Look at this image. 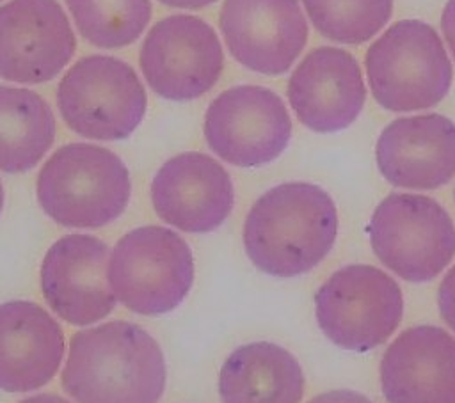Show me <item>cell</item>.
<instances>
[{
	"label": "cell",
	"mask_w": 455,
	"mask_h": 403,
	"mask_svg": "<svg viewBox=\"0 0 455 403\" xmlns=\"http://www.w3.org/2000/svg\"><path fill=\"white\" fill-rule=\"evenodd\" d=\"M315 314L331 343L368 352L387 341L400 325L403 296L396 281L380 268L348 265L318 288Z\"/></svg>",
	"instance_id": "ba28073f"
},
{
	"label": "cell",
	"mask_w": 455,
	"mask_h": 403,
	"mask_svg": "<svg viewBox=\"0 0 455 403\" xmlns=\"http://www.w3.org/2000/svg\"><path fill=\"white\" fill-rule=\"evenodd\" d=\"M375 160L395 186L439 188L455 176V122L441 114L395 119L377 140Z\"/></svg>",
	"instance_id": "2e32d148"
},
{
	"label": "cell",
	"mask_w": 455,
	"mask_h": 403,
	"mask_svg": "<svg viewBox=\"0 0 455 403\" xmlns=\"http://www.w3.org/2000/svg\"><path fill=\"white\" fill-rule=\"evenodd\" d=\"M338 211L332 197L313 183H281L267 190L243 222L251 263L272 277L313 270L334 247Z\"/></svg>",
	"instance_id": "7a4b0ae2"
},
{
	"label": "cell",
	"mask_w": 455,
	"mask_h": 403,
	"mask_svg": "<svg viewBox=\"0 0 455 403\" xmlns=\"http://www.w3.org/2000/svg\"><path fill=\"white\" fill-rule=\"evenodd\" d=\"M107 281L126 309L155 316L176 309L194 282V256L172 229L142 225L126 233L110 252Z\"/></svg>",
	"instance_id": "5b68a950"
},
{
	"label": "cell",
	"mask_w": 455,
	"mask_h": 403,
	"mask_svg": "<svg viewBox=\"0 0 455 403\" xmlns=\"http://www.w3.org/2000/svg\"><path fill=\"white\" fill-rule=\"evenodd\" d=\"M210 149L236 167L274 162L290 144L291 119L283 99L261 85H236L220 92L204 114Z\"/></svg>",
	"instance_id": "30bf717a"
},
{
	"label": "cell",
	"mask_w": 455,
	"mask_h": 403,
	"mask_svg": "<svg viewBox=\"0 0 455 403\" xmlns=\"http://www.w3.org/2000/svg\"><path fill=\"white\" fill-rule=\"evenodd\" d=\"M43 211L64 227L98 229L123 215L132 181L124 162L110 149L73 142L59 147L37 174Z\"/></svg>",
	"instance_id": "3957f363"
},
{
	"label": "cell",
	"mask_w": 455,
	"mask_h": 403,
	"mask_svg": "<svg viewBox=\"0 0 455 403\" xmlns=\"http://www.w3.org/2000/svg\"><path fill=\"white\" fill-rule=\"evenodd\" d=\"M60 117L92 140L128 138L144 119L148 98L135 69L112 55L76 60L57 87Z\"/></svg>",
	"instance_id": "8992f818"
},
{
	"label": "cell",
	"mask_w": 455,
	"mask_h": 403,
	"mask_svg": "<svg viewBox=\"0 0 455 403\" xmlns=\"http://www.w3.org/2000/svg\"><path fill=\"white\" fill-rule=\"evenodd\" d=\"M437 305L441 318L455 332V265L448 270L439 284Z\"/></svg>",
	"instance_id": "603a6c76"
},
{
	"label": "cell",
	"mask_w": 455,
	"mask_h": 403,
	"mask_svg": "<svg viewBox=\"0 0 455 403\" xmlns=\"http://www.w3.org/2000/svg\"><path fill=\"white\" fill-rule=\"evenodd\" d=\"M75 50V34L57 0H11L0 5V78L14 83L50 82Z\"/></svg>",
	"instance_id": "8fae6325"
},
{
	"label": "cell",
	"mask_w": 455,
	"mask_h": 403,
	"mask_svg": "<svg viewBox=\"0 0 455 403\" xmlns=\"http://www.w3.org/2000/svg\"><path fill=\"white\" fill-rule=\"evenodd\" d=\"M219 23L233 59L270 76L291 67L309 36L299 0H224Z\"/></svg>",
	"instance_id": "7c38bea8"
},
{
	"label": "cell",
	"mask_w": 455,
	"mask_h": 403,
	"mask_svg": "<svg viewBox=\"0 0 455 403\" xmlns=\"http://www.w3.org/2000/svg\"><path fill=\"white\" fill-rule=\"evenodd\" d=\"M55 138V117L37 92L0 85V170L34 169Z\"/></svg>",
	"instance_id": "ffe728a7"
},
{
	"label": "cell",
	"mask_w": 455,
	"mask_h": 403,
	"mask_svg": "<svg viewBox=\"0 0 455 403\" xmlns=\"http://www.w3.org/2000/svg\"><path fill=\"white\" fill-rule=\"evenodd\" d=\"M304 385L297 359L267 341L235 348L219 373L222 403H300Z\"/></svg>",
	"instance_id": "d6986e66"
},
{
	"label": "cell",
	"mask_w": 455,
	"mask_h": 403,
	"mask_svg": "<svg viewBox=\"0 0 455 403\" xmlns=\"http://www.w3.org/2000/svg\"><path fill=\"white\" fill-rule=\"evenodd\" d=\"M307 403H371V401L361 392L348 391V389H336V391L322 392Z\"/></svg>",
	"instance_id": "cb8c5ba5"
},
{
	"label": "cell",
	"mask_w": 455,
	"mask_h": 403,
	"mask_svg": "<svg viewBox=\"0 0 455 403\" xmlns=\"http://www.w3.org/2000/svg\"><path fill=\"white\" fill-rule=\"evenodd\" d=\"M139 64L158 96L190 101L217 83L224 51L210 23L190 14H172L151 27L142 41Z\"/></svg>",
	"instance_id": "9c48e42d"
},
{
	"label": "cell",
	"mask_w": 455,
	"mask_h": 403,
	"mask_svg": "<svg viewBox=\"0 0 455 403\" xmlns=\"http://www.w3.org/2000/svg\"><path fill=\"white\" fill-rule=\"evenodd\" d=\"M108 245L91 234H66L44 254L41 291L57 316L84 327L107 318L116 296L107 281Z\"/></svg>",
	"instance_id": "4fadbf2b"
},
{
	"label": "cell",
	"mask_w": 455,
	"mask_h": 403,
	"mask_svg": "<svg viewBox=\"0 0 455 403\" xmlns=\"http://www.w3.org/2000/svg\"><path fill=\"white\" fill-rule=\"evenodd\" d=\"M370 245L379 261L409 282L437 277L455 256V225L432 197L391 194L368 224Z\"/></svg>",
	"instance_id": "52a82bcc"
},
{
	"label": "cell",
	"mask_w": 455,
	"mask_h": 403,
	"mask_svg": "<svg viewBox=\"0 0 455 403\" xmlns=\"http://www.w3.org/2000/svg\"><path fill=\"white\" fill-rule=\"evenodd\" d=\"M156 215L185 233H210L224 224L235 204L228 170L212 156L187 151L169 158L151 181Z\"/></svg>",
	"instance_id": "5bb4252c"
},
{
	"label": "cell",
	"mask_w": 455,
	"mask_h": 403,
	"mask_svg": "<svg viewBox=\"0 0 455 403\" xmlns=\"http://www.w3.org/2000/svg\"><path fill=\"white\" fill-rule=\"evenodd\" d=\"M313 27L327 39L361 44L391 18L393 0H302Z\"/></svg>",
	"instance_id": "7402d4cb"
},
{
	"label": "cell",
	"mask_w": 455,
	"mask_h": 403,
	"mask_svg": "<svg viewBox=\"0 0 455 403\" xmlns=\"http://www.w3.org/2000/svg\"><path fill=\"white\" fill-rule=\"evenodd\" d=\"M165 375L151 334L130 321H107L71 337L60 380L76 403H158Z\"/></svg>",
	"instance_id": "6da1fadb"
},
{
	"label": "cell",
	"mask_w": 455,
	"mask_h": 403,
	"mask_svg": "<svg viewBox=\"0 0 455 403\" xmlns=\"http://www.w3.org/2000/svg\"><path fill=\"white\" fill-rule=\"evenodd\" d=\"M64 357L60 325L37 304H0V389L27 392L46 385Z\"/></svg>",
	"instance_id": "ac0fdd59"
},
{
	"label": "cell",
	"mask_w": 455,
	"mask_h": 403,
	"mask_svg": "<svg viewBox=\"0 0 455 403\" xmlns=\"http://www.w3.org/2000/svg\"><path fill=\"white\" fill-rule=\"evenodd\" d=\"M297 119L316 133L348 128L361 114L366 85L352 53L334 46L309 51L295 67L286 87Z\"/></svg>",
	"instance_id": "9a60e30c"
},
{
	"label": "cell",
	"mask_w": 455,
	"mask_h": 403,
	"mask_svg": "<svg viewBox=\"0 0 455 403\" xmlns=\"http://www.w3.org/2000/svg\"><path fill=\"white\" fill-rule=\"evenodd\" d=\"M375 101L391 112L425 110L443 101L453 80L437 30L419 20L393 23L364 59Z\"/></svg>",
	"instance_id": "277c9868"
},
{
	"label": "cell",
	"mask_w": 455,
	"mask_h": 403,
	"mask_svg": "<svg viewBox=\"0 0 455 403\" xmlns=\"http://www.w3.org/2000/svg\"><path fill=\"white\" fill-rule=\"evenodd\" d=\"M20 403H69V401L57 396V394H37V396H30L27 399H21Z\"/></svg>",
	"instance_id": "4316f807"
},
{
	"label": "cell",
	"mask_w": 455,
	"mask_h": 403,
	"mask_svg": "<svg viewBox=\"0 0 455 403\" xmlns=\"http://www.w3.org/2000/svg\"><path fill=\"white\" fill-rule=\"evenodd\" d=\"M0 2H2V0H0Z\"/></svg>",
	"instance_id": "f1b7e54d"
},
{
	"label": "cell",
	"mask_w": 455,
	"mask_h": 403,
	"mask_svg": "<svg viewBox=\"0 0 455 403\" xmlns=\"http://www.w3.org/2000/svg\"><path fill=\"white\" fill-rule=\"evenodd\" d=\"M80 36L98 48H123L140 37L151 18L149 0H66Z\"/></svg>",
	"instance_id": "44dd1931"
},
{
	"label": "cell",
	"mask_w": 455,
	"mask_h": 403,
	"mask_svg": "<svg viewBox=\"0 0 455 403\" xmlns=\"http://www.w3.org/2000/svg\"><path fill=\"white\" fill-rule=\"evenodd\" d=\"M2 208H4V186L0 181V213H2Z\"/></svg>",
	"instance_id": "83f0119b"
},
{
	"label": "cell",
	"mask_w": 455,
	"mask_h": 403,
	"mask_svg": "<svg viewBox=\"0 0 455 403\" xmlns=\"http://www.w3.org/2000/svg\"><path fill=\"white\" fill-rule=\"evenodd\" d=\"M441 28L448 43V48L455 59V0H448V4L444 5L441 16Z\"/></svg>",
	"instance_id": "d4e9b609"
},
{
	"label": "cell",
	"mask_w": 455,
	"mask_h": 403,
	"mask_svg": "<svg viewBox=\"0 0 455 403\" xmlns=\"http://www.w3.org/2000/svg\"><path fill=\"white\" fill-rule=\"evenodd\" d=\"M158 2L169 7H178V9H201L217 0H158Z\"/></svg>",
	"instance_id": "484cf974"
},
{
	"label": "cell",
	"mask_w": 455,
	"mask_h": 403,
	"mask_svg": "<svg viewBox=\"0 0 455 403\" xmlns=\"http://www.w3.org/2000/svg\"><path fill=\"white\" fill-rule=\"evenodd\" d=\"M387 403H455V337L435 325L402 332L380 360Z\"/></svg>",
	"instance_id": "e0dca14e"
}]
</instances>
